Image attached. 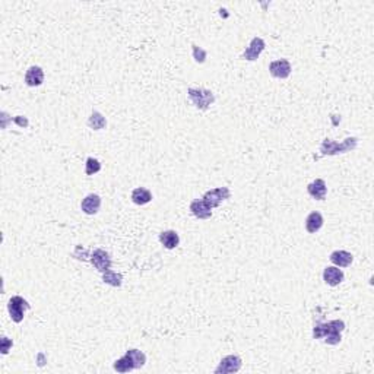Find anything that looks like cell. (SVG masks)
I'll return each mask as SVG.
<instances>
[{
	"mask_svg": "<svg viewBox=\"0 0 374 374\" xmlns=\"http://www.w3.org/2000/svg\"><path fill=\"white\" fill-rule=\"evenodd\" d=\"M190 211L199 220H209L212 216V209L202 199H194V201H192V203H190Z\"/></svg>",
	"mask_w": 374,
	"mask_h": 374,
	"instance_id": "13",
	"label": "cell"
},
{
	"mask_svg": "<svg viewBox=\"0 0 374 374\" xmlns=\"http://www.w3.org/2000/svg\"><path fill=\"white\" fill-rule=\"evenodd\" d=\"M103 281L111 287H120L123 282V277H122V273H117L114 270L108 269L106 272H103Z\"/></svg>",
	"mask_w": 374,
	"mask_h": 374,
	"instance_id": "20",
	"label": "cell"
},
{
	"mask_svg": "<svg viewBox=\"0 0 374 374\" xmlns=\"http://www.w3.org/2000/svg\"><path fill=\"white\" fill-rule=\"evenodd\" d=\"M357 145H358V139L357 137H348L342 144H338V142L330 141V139H325L322 146H320V152L323 155L344 154V152L355 149Z\"/></svg>",
	"mask_w": 374,
	"mask_h": 374,
	"instance_id": "2",
	"label": "cell"
},
{
	"mask_svg": "<svg viewBox=\"0 0 374 374\" xmlns=\"http://www.w3.org/2000/svg\"><path fill=\"white\" fill-rule=\"evenodd\" d=\"M265 47H266L265 41L260 38V37H254V38L250 41V46L247 47V50L243 53L241 58L249 60V62H254V60H258V57L262 54V51L265 50Z\"/></svg>",
	"mask_w": 374,
	"mask_h": 374,
	"instance_id": "8",
	"label": "cell"
},
{
	"mask_svg": "<svg viewBox=\"0 0 374 374\" xmlns=\"http://www.w3.org/2000/svg\"><path fill=\"white\" fill-rule=\"evenodd\" d=\"M126 352H127V354L132 357V360H133L136 370H137V368H142V367H144L145 363H146V355H145L142 351H139V349H127Z\"/></svg>",
	"mask_w": 374,
	"mask_h": 374,
	"instance_id": "22",
	"label": "cell"
},
{
	"mask_svg": "<svg viewBox=\"0 0 374 374\" xmlns=\"http://www.w3.org/2000/svg\"><path fill=\"white\" fill-rule=\"evenodd\" d=\"M12 346V341H9L8 338H2V354H8V351H9V348Z\"/></svg>",
	"mask_w": 374,
	"mask_h": 374,
	"instance_id": "25",
	"label": "cell"
},
{
	"mask_svg": "<svg viewBox=\"0 0 374 374\" xmlns=\"http://www.w3.org/2000/svg\"><path fill=\"white\" fill-rule=\"evenodd\" d=\"M91 263L95 266L96 270H100L101 273L106 272L108 269L111 268V263L113 260L110 258V254L107 253L106 250L96 249L94 250V253L91 254Z\"/></svg>",
	"mask_w": 374,
	"mask_h": 374,
	"instance_id": "7",
	"label": "cell"
},
{
	"mask_svg": "<svg viewBox=\"0 0 374 374\" xmlns=\"http://www.w3.org/2000/svg\"><path fill=\"white\" fill-rule=\"evenodd\" d=\"M345 329V323L342 320H332L327 323H322L317 325L313 329V336L314 339H320V338H326L325 342L329 345H338L342 339L341 333Z\"/></svg>",
	"mask_w": 374,
	"mask_h": 374,
	"instance_id": "1",
	"label": "cell"
},
{
	"mask_svg": "<svg viewBox=\"0 0 374 374\" xmlns=\"http://www.w3.org/2000/svg\"><path fill=\"white\" fill-rule=\"evenodd\" d=\"M28 301L25 298L19 297V296H15L9 300L8 303V310H9L10 319L15 322V323H21L24 320V316H25V311L29 310Z\"/></svg>",
	"mask_w": 374,
	"mask_h": 374,
	"instance_id": "4",
	"label": "cell"
},
{
	"mask_svg": "<svg viewBox=\"0 0 374 374\" xmlns=\"http://www.w3.org/2000/svg\"><path fill=\"white\" fill-rule=\"evenodd\" d=\"M307 192L313 199H316V201H323V199L326 198L327 193L326 183H325V180H322V179H317V180H314V182L308 184Z\"/></svg>",
	"mask_w": 374,
	"mask_h": 374,
	"instance_id": "12",
	"label": "cell"
},
{
	"mask_svg": "<svg viewBox=\"0 0 374 374\" xmlns=\"http://www.w3.org/2000/svg\"><path fill=\"white\" fill-rule=\"evenodd\" d=\"M330 262L338 266V268H348L351 263H352V260H354V256L349 253V251H345V250H336L333 251L332 254H330Z\"/></svg>",
	"mask_w": 374,
	"mask_h": 374,
	"instance_id": "15",
	"label": "cell"
},
{
	"mask_svg": "<svg viewBox=\"0 0 374 374\" xmlns=\"http://www.w3.org/2000/svg\"><path fill=\"white\" fill-rule=\"evenodd\" d=\"M269 72L273 77H279V79H287L291 73V63L287 58H281V60H275L269 65Z\"/></svg>",
	"mask_w": 374,
	"mask_h": 374,
	"instance_id": "9",
	"label": "cell"
},
{
	"mask_svg": "<svg viewBox=\"0 0 374 374\" xmlns=\"http://www.w3.org/2000/svg\"><path fill=\"white\" fill-rule=\"evenodd\" d=\"M241 358L239 355H227L221 360L220 365L215 368V374H228V373H237L240 371Z\"/></svg>",
	"mask_w": 374,
	"mask_h": 374,
	"instance_id": "6",
	"label": "cell"
},
{
	"mask_svg": "<svg viewBox=\"0 0 374 374\" xmlns=\"http://www.w3.org/2000/svg\"><path fill=\"white\" fill-rule=\"evenodd\" d=\"M101 170V164L95 158H88L87 164H85V173L87 175H94V174L100 173Z\"/></svg>",
	"mask_w": 374,
	"mask_h": 374,
	"instance_id": "23",
	"label": "cell"
},
{
	"mask_svg": "<svg viewBox=\"0 0 374 374\" xmlns=\"http://www.w3.org/2000/svg\"><path fill=\"white\" fill-rule=\"evenodd\" d=\"M323 216L320 212H311L306 218V230L310 232V234H316L317 231L320 230L323 227Z\"/></svg>",
	"mask_w": 374,
	"mask_h": 374,
	"instance_id": "17",
	"label": "cell"
},
{
	"mask_svg": "<svg viewBox=\"0 0 374 374\" xmlns=\"http://www.w3.org/2000/svg\"><path fill=\"white\" fill-rule=\"evenodd\" d=\"M113 368H114L117 373H129L132 370H136L133 360H132V357L127 354V352L125 354V357H122L120 360L115 361L114 364H113Z\"/></svg>",
	"mask_w": 374,
	"mask_h": 374,
	"instance_id": "18",
	"label": "cell"
},
{
	"mask_svg": "<svg viewBox=\"0 0 374 374\" xmlns=\"http://www.w3.org/2000/svg\"><path fill=\"white\" fill-rule=\"evenodd\" d=\"M100 208H101V198L94 193L88 194L87 198H84L81 202V209L87 215H95L100 211Z\"/></svg>",
	"mask_w": 374,
	"mask_h": 374,
	"instance_id": "10",
	"label": "cell"
},
{
	"mask_svg": "<svg viewBox=\"0 0 374 374\" xmlns=\"http://www.w3.org/2000/svg\"><path fill=\"white\" fill-rule=\"evenodd\" d=\"M193 56H194V60H196V62L203 63L205 58H206V51L202 50L201 47H198V46H193Z\"/></svg>",
	"mask_w": 374,
	"mask_h": 374,
	"instance_id": "24",
	"label": "cell"
},
{
	"mask_svg": "<svg viewBox=\"0 0 374 374\" xmlns=\"http://www.w3.org/2000/svg\"><path fill=\"white\" fill-rule=\"evenodd\" d=\"M160 241H161V244H163L165 249L173 250L179 246L180 237H179V234H177L174 230H167L163 231V232L160 234Z\"/></svg>",
	"mask_w": 374,
	"mask_h": 374,
	"instance_id": "16",
	"label": "cell"
},
{
	"mask_svg": "<svg viewBox=\"0 0 374 374\" xmlns=\"http://www.w3.org/2000/svg\"><path fill=\"white\" fill-rule=\"evenodd\" d=\"M44 82V72L40 66H31L25 73V84L28 87H40Z\"/></svg>",
	"mask_w": 374,
	"mask_h": 374,
	"instance_id": "14",
	"label": "cell"
},
{
	"mask_svg": "<svg viewBox=\"0 0 374 374\" xmlns=\"http://www.w3.org/2000/svg\"><path fill=\"white\" fill-rule=\"evenodd\" d=\"M132 201H133L134 205L142 206V205H146V203L152 201V193L145 187H137L132 192Z\"/></svg>",
	"mask_w": 374,
	"mask_h": 374,
	"instance_id": "19",
	"label": "cell"
},
{
	"mask_svg": "<svg viewBox=\"0 0 374 374\" xmlns=\"http://www.w3.org/2000/svg\"><path fill=\"white\" fill-rule=\"evenodd\" d=\"M231 192L228 187H216V189H212L203 194L202 201L205 202L209 208H216L222 201H227L230 199Z\"/></svg>",
	"mask_w": 374,
	"mask_h": 374,
	"instance_id": "5",
	"label": "cell"
},
{
	"mask_svg": "<svg viewBox=\"0 0 374 374\" xmlns=\"http://www.w3.org/2000/svg\"><path fill=\"white\" fill-rule=\"evenodd\" d=\"M344 272L338 266H327L325 270H323V281L326 282L327 285L330 287H336L339 285L342 281H344Z\"/></svg>",
	"mask_w": 374,
	"mask_h": 374,
	"instance_id": "11",
	"label": "cell"
},
{
	"mask_svg": "<svg viewBox=\"0 0 374 374\" xmlns=\"http://www.w3.org/2000/svg\"><path fill=\"white\" fill-rule=\"evenodd\" d=\"M106 117L101 114V113H98V111H94L91 114V117H89V120H88V126L91 129H94V130H101V129L106 127Z\"/></svg>",
	"mask_w": 374,
	"mask_h": 374,
	"instance_id": "21",
	"label": "cell"
},
{
	"mask_svg": "<svg viewBox=\"0 0 374 374\" xmlns=\"http://www.w3.org/2000/svg\"><path fill=\"white\" fill-rule=\"evenodd\" d=\"M187 95L196 106V108H199V110H208L209 106L213 104V101H215L213 92L205 88H189Z\"/></svg>",
	"mask_w": 374,
	"mask_h": 374,
	"instance_id": "3",
	"label": "cell"
}]
</instances>
